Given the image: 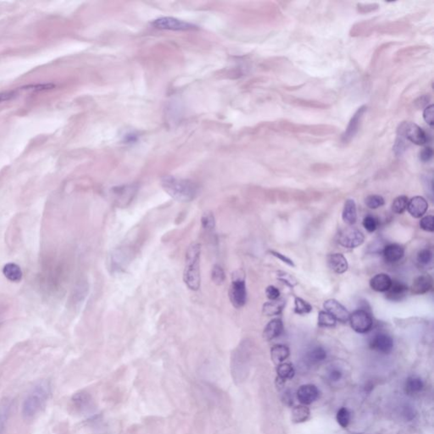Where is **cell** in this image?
Instances as JSON below:
<instances>
[{
  "label": "cell",
  "mask_w": 434,
  "mask_h": 434,
  "mask_svg": "<svg viewBox=\"0 0 434 434\" xmlns=\"http://www.w3.org/2000/svg\"><path fill=\"white\" fill-rule=\"evenodd\" d=\"M49 382L40 380L29 390L21 406V416L26 421L32 420L42 412L50 398Z\"/></svg>",
  "instance_id": "1"
},
{
  "label": "cell",
  "mask_w": 434,
  "mask_h": 434,
  "mask_svg": "<svg viewBox=\"0 0 434 434\" xmlns=\"http://www.w3.org/2000/svg\"><path fill=\"white\" fill-rule=\"evenodd\" d=\"M165 193L180 202H190L199 194V186L190 180L167 176L161 179Z\"/></svg>",
  "instance_id": "2"
},
{
  "label": "cell",
  "mask_w": 434,
  "mask_h": 434,
  "mask_svg": "<svg viewBox=\"0 0 434 434\" xmlns=\"http://www.w3.org/2000/svg\"><path fill=\"white\" fill-rule=\"evenodd\" d=\"M200 254L201 245L199 243L191 244L186 251L183 281L188 289L193 291H197L200 288Z\"/></svg>",
  "instance_id": "3"
},
{
  "label": "cell",
  "mask_w": 434,
  "mask_h": 434,
  "mask_svg": "<svg viewBox=\"0 0 434 434\" xmlns=\"http://www.w3.org/2000/svg\"><path fill=\"white\" fill-rule=\"evenodd\" d=\"M398 137L417 145H423L428 142V135L423 129L413 122H403L398 128Z\"/></svg>",
  "instance_id": "4"
},
{
  "label": "cell",
  "mask_w": 434,
  "mask_h": 434,
  "mask_svg": "<svg viewBox=\"0 0 434 434\" xmlns=\"http://www.w3.org/2000/svg\"><path fill=\"white\" fill-rule=\"evenodd\" d=\"M133 256L131 248L126 246L119 247L115 249L110 256L109 267L112 273H121L127 268Z\"/></svg>",
  "instance_id": "5"
},
{
  "label": "cell",
  "mask_w": 434,
  "mask_h": 434,
  "mask_svg": "<svg viewBox=\"0 0 434 434\" xmlns=\"http://www.w3.org/2000/svg\"><path fill=\"white\" fill-rule=\"evenodd\" d=\"M350 326L358 334H367L372 330L373 326V319L372 314L369 311L359 309L350 314Z\"/></svg>",
  "instance_id": "6"
},
{
  "label": "cell",
  "mask_w": 434,
  "mask_h": 434,
  "mask_svg": "<svg viewBox=\"0 0 434 434\" xmlns=\"http://www.w3.org/2000/svg\"><path fill=\"white\" fill-rule=\"evenodd\" d=\"M229 299L232 305L237 309L241 308L246 304V284L244 275L238 276L233 279V283L230 286Z\"/></svg>",
  "instance_id": "7"
},
{
  "label": "cell",
  "mask_w": 434,
  "mask_h": 434,
  "mask_svg": "<svg viewBox=\"0 0 434 434\" xmlns=\"http://www.w3.org/2000/svg\"><path fill=\"white\" fill-rule=\"evenodd\" d=\"M365 241L363 233L356 227H346L339 233L338 242L346 249H355Z\"/></svg>",
  "instance_id": "8"
},
{
  "label": "cell",
  "mask_w": 434,
  "mask_h": 434,
  "mask_svg": "<svg viewBox=\"0 0 434 434\" xmlns=\"http://www.w3.org/2000/svg\"><path fill=\"white\" fill-rule=\"evenodd\" d=\"M152 25L155 28L171 31H188L196 27L191 23L186 22L184 20L173 17H160L154 20L152 22Z\"/></svg>",
  "instance_id": "9"
},
{
  "label": "cell",
  "mask_w": 434,
  "mask_h": 434,
  "mask_svg": "<svg viewBox=\"0 0 434 434\" xmlns=\"http://www.w3.org/2000/svg\"><path fill=\"white\" fill-rule=\"evenodd\" d=\"M367 106L363 105V106L360 107L356 110V112L354 114L352 118L350 119L347 128L342 135L341 140L343 143H350V141L356 137V135L357 134L359 129H360V126H361V124H362L363 117H364L365 113L367 111Z\"/></svg>",
  "instance_id": "10"
},
{
  "label": "cell",
  "mask_w": 434,
  "mask_h": 434,
  "mask_svg": "<svg viewBox=\"0 0 434 434\" xmlns=\"http://www.w3.org/2000/svg\"><path fill=\"white\" fill-rule=\"evenodd\" d=\"M369 345L372 350H375L378 353L388 355L391 353L394 349V340L389 334L378 333L371 339Z\"/></svg>",
  "instance_id": "11"
},
{
  "label": "cell",
  "mask_w": 434,
  "mask_h": 434,
  "mask_svg": "<svg viewBox=\"0 0 434 434\" xmlns=\"http://www.w3.org/2000/svg\"><path fill=\"white\" fill-rule=\"evenodd\" d=\"M137 190V186L135 185L120 186L113 188V196L118 206L125 207L128 205L133 199Z\"/></svg>",
  "instance_id": "12"
},
{
  "label": "cell",
  "mask_w": 434,
  "mask_h": 434,
  "mask_svg": "<svg viewBox=\"0 0 434 434\" xmlns=\"http://www.w3.org/2000/svg\"><path fill=\"white\" fill-rule=\"evenodd\" d=\"M323 307L328 313L335 318L336 321L345 323L350 319V314L345 306L338 301V300L330 299L326 300L323 304Z\"/></svg>",
  "instance_id": "13"
},
{
  "label": "cell",
  "mask_w": 434,
  "mask_h": 434,
  "mask_svg": "<svg viewBox=\"0 0 434 434\" xmlns=\"http://www.w3.org/2000/svg\"><path fill=\"white\" fill-rule=\"evenodd\" d=\"M319 390L313 384H305L297 390V399L304 406H308L317 401Z\"/></svg>",
  "instance_id": "14"
},
{
  "label": "cell",
  "mask_w": 434,
  "mask_h": 434,
  "mask_svg": "<svg viewBox=\"0 0 434 434\" xmlns=\"http://www.w3.org/2000/svg\"><path fill=\"white\" fill-rule=\"evenodd\" d=\"M409 288L406 283H402L401 281L394 280L392 281V284L389 290L385 292V297L390 301L400 302L406 297Z\"/></svg>",
  "instance_id": "15"
},
{
  "label": "cell",
  "mask_w": 434,
  "mask_h": 434,
  "mask_svg": "<svg viewBox=\"0 0 434 434\" xmlns=\"http://www.w3.org/2000/svg\"><path fill=\"white\" fill-rule=\"evenodd\" d=\"M71 405L73 408L80 413H87L93 408V401L91 396L83 391L76 393L73 395Z\"/></svg>",
  "instance_id": "16"
},
{
  "label": "cell",
  "mask_w": 434,
  "mask_h": 434,
  "mask_svg": "<svg viewBox=\"0 0 434 434\" xmlns=\"http://www.w3.org/2000/svg\"><path fill=\"white\" fill-rule=\"evenodd\" d=\"M429 209V203L422 196H416L408 202L407 210L414 218H421L426 214Z\"/></svg>",
  "instance_id": "17"
},
{
  "label": "cell",
  "mask_w": 434,
  "mask_h": 434,
  "mask_svg": "<svg viewBox=\"0 0 434 434\" xmlns=\"http://www.w3.org/2000/svg\"><path fill=\"white\" fill-rule=\"evenodd\" d=\"M434 286V279L429 274L421 275L412 283L411 291L414 294H424L429 293Z\"/></svg>",
  "instance_id": "18"
},
{
  "label": "cell",
  "mask_w": 434,
  "mask_h": 434,
  "mask_svg": "<svg viewBox=\"0 0 434 434\" xmlns=\"http://www.w3.org/2000/svg\"><path fill=\"white\" fill-rule=\"evenodd\" d=\"M327 261L328 267L337 274H343L349 269V264L346 258L339 253L328 255Z\"/></svg>",
  "instance_id": "19"
},
{
  "label": "cell",
  "mask_w": 434,
  "mask_h": 434,
  "mask_svg": "<svg viewBox=\"0 0 434 434\" xmlns=\"http://www.w3.org/2000/svg\"><path fill=\"white\" fill-rule=\"evenodd\" d=\"M383 255L388 263H396L403 259L405 249L400 244H390L384 247Z\"/></svg>",
  "instance_id": "20"
},
{
  "label": "cell",
  "mask_w": 434,
  "mask_h": 434,
  "mask_svg": "<svg viewBox=\"0 0 434 434\" xmlns=\"http://www.w3.org/2000/svg\"><path fill=\"white\" fill-rule=\"evenodd\" d=\"M283 332V321L280 318H274L266 325L264 329L263 339L266 341H271L280 336Z\"/></svg>",
  "instance_id": "21"
},
{
  "label": "cell",
  "mask_w": 434,
  "mask_h": 434,
  "mask_svg": "<svg viewBox=\"0 0 434 434\" xmlns=\"http://www.w3.org/2000/svg\"><path fill=\"white\" fill-rule=\"evenodd\" d=\"M12 408L11 399L5 397L0 400V434H4Z\"/></svg>",
  "instance_id": "22"
},
{
  "label": "cell",
  "mask_w": 434,
  "mask_h": 434,
  "mask_svg": "<svg viewBox=\"0 0 434 434\" xmlns=\"http://www.w3.org/2000/svg\"><path fill=\"white\" fill-rule=\"evenodd\" d=\"M392 281L390 276L385 273L377 274L371 279V288L376 292H387L392 284Z\"/></svg>",
  "instance_id": "23"
},
{
  "label": "cell",
  "mask_w": 434,
  "mask_h": 434,
  "mask_svg": "<svg viewBox=\"0 0 434 434\" xmlns=\"http://www.w3.org/2000/svg\"><path fill=\"white\" fill-rule=\"evenodd\" d=\"M277 385L281 387L289 379H292L295 375L294 366L290 363H281L277 367Z\"/></svg>",
  "instance_id": "24"
},
{
  "label": "cell",
  "mask_w": 434,
  "mask_h": 434,
  "mask_svg": "<svg viewBox=\"0 0 434 434\" xmlns=\"http://www.w3.org/2000/svg\"><path fill=\"white\" fill-rule=\"evenodd\" d=\"M342 218L346 224L354 225L356 223L357 220V210L356 202L354 199H349L345 201Z\"/></svg>",
  "instance_id": "25"
},
{
  "label": "cell",
  "mask_w": 434,
  "mask_h": 434,
  "mask_svg": "<svg viewBox=\"0 0 434 434\" xmlns=\"http://www.w3.org/2000/svg\"><path fill=\"white\" fill-rule=\"evenodd\" d=\"M286 300H272L271 302H267L264 304L262 311L264 315H266L267 317H272V316H278L282 313L283 309L285 307Z\"/></svg>",
  "instance_id": "26"
},
{
  "label": "cell",
  "mask_w": 434,
  "mask_h": 434,
  "mask_svg": "<svg viewBox=\"0 0 434 434\" xmlns=\"http://www.w3.org/2000/svg\"><path fill=\"white\" fill-rule=\"evenodd\" d=\"M289 355H290V350L286 345H274L271 349V357L275 364L279 365L283 363L285 360L289 358Z\"/></svg>",
  "instance_id": "27"
},
{
  "label": "cell",
  "mask_w": 434,
  "mask_h": 434,
  "mask_svg": "<svg viewBox=\"0 0 434 434\" xmlns=\"http://www.w3.org/2000/svg\"><path fill=\"white\" fill-rule=\"evenodd\" d=\"M3 273L8 280L13 283H19L22 279V272L20 266L14 263H8L4 266Z\"/></svg>",
  "instance_id": "28"
},
{
  "label": "cell",
  "mask_w": 434,
  "mask_h": 434,
  "mask_svg": "<svg viewBox=\"0 0 434 434\" xmlns=\"http://www.w3.org/2000/svg\"><path fill=\"white\" fill-rule=\"evenodd\" d=\"M423 382L420 378L412 376L406 379L405 384V390L407 395H417L420 393L423 389Z\"/></svg>",
  "instance_id": "29"
},
{
  "label": "cell",
  "mask_w": 434,
  "mask_h": 434,
  "mask_svg": "<svg viewBox=\"0 0 434 434\" xmlns=\"http://www.w3.org/2000/svg\"><path fill=\"white\" fill-rule=\"evenodd\" d=\"M311 416V411L306 406H295L292 411V422L294 423H305Z\"/></svg>",
  "instance_id": "30"
},
{
  "label": "cell",
  "mask_w": 434,
  "mask_h": 434,
  "mask_svg": "<svg viewBox=\"0 0 434 434\" xmlns=\"http://www.w3.org/2000/svg\"><path fill=\"white\" fill-rule=\"evenodd\" d=\"M307 358L312 363L323 362L327 358V351L321 346H317L309 351Z\"/></svg>",
  "instance_id": "31"
},
{
  "label": "cell",
  "mask_w": 434,
  "mask_h": 434,
  "mask_svg": "<svg viewBox=\"0 0 434 434\" xmlns=\"http://www.w3.org/2000/svg\"><path fill=\"white\" fill-rule=\"evenodd\" d=\"M336 320L327 311H320L318 314V326L321 328H334Z\"/></svg>",
  "instance_id": "32"
},
{
  "label": "cell",
  "mask_w": 434,
  "mask_h": 434,
  "mask_svg": "<svg viewBox=\"0 0 434 434\" xmlns=\"http://www.w3.org/2000/svg\"><path fill=\"white\" fill-rule=\"evenodd\" d=\"M201 225L202 227L205 230V232L207 233L212 232L216 227V220L214 214L210 211H206L203 214L201 217Z\"/></svg>",
  "instance_id": "33"
},
{
  "label": "cell",
  "mask_w": 434,
  "mask_h": 434,
  "mask_svg": "<svg viewBox=\"0 0 434 434\" xmlns=\"http://www.w3.org/2000/svg\"><path fill=\"white\" fill-rule=\"evenodd\" d=\"M408 202H409V199H408V197L406 196V195L397 197L393 202L392 206H391L393 212H395V214H403L407 209Z\"/></svg>",
  "instance_id": "34"
},
{
  "label": "cell",
  "mask_w": 434,
  "mask_h": 434,
  "mask_svg": "<svg viewBox=\"0 0 434 434\" xmlns=\"http://www.w3.org/2000/svg\"><path fill=\"white\" fill-rule=\"evenodd\" d=\"M211 279L216 285H222L226 279V274L224 270L220 265H215L211 271Z\"/></svg>",
  "instance_id": "35"
},
{
  "label": "cell",
  "mask_w": 434,
  "mask_h": 434,
  "mask_svg": "<svg viewBox=\"0 0 434 434\" xmlns=\"http://www.w3.org/2000/svg\"><path fill=\"white\" fill-rule=\"evenodd\" d=\"M294 304H295L294 312L299 314V315H306V314H309L312 311V306L301 298H295Z\"/></svg>",
  "instance_id": "36"
},
{
  "label": "cell",
  "mask_w": 434,
  "mask_h": 434,
  "mask_svg": "<svg viewBox=\"0 0 434 434\" xmlns=\"http://www.w3.org/2000/svg\"><path fill=\"white\" fill-rule=\"evenodd\" d=\"M337 422L343 429H346L350 422V412L347 408L342 407L337 412Z\"/></svg>",
  "instance_id": "37"
},
{
  "label": "cell",
  "mask_w": 434,
  "mask_h": 434,
  "mask_svg": "<svg viewBox=\"0 0 434 434\" xmlns=\"http://www.w3.org/2000/svg\"><path fill=\"white\" fill-rule=\"evenodd\" d=\"M365 203L369 209L376 210V209H378V208L382 207L383 205H384L385 201H384L383 197L374 194V195H369V196L367 197Z\"/></svg>",
  "instance_id": "38"
},
{
  "label": "cell",
  "mask_w": 434,
  "mask_h": 434,
  "mask_svg": "<svg viewBox=\"0 0 434 434\" xmlns=\"http://www.w3.org/2000/svg\"><path fill=\"white\" fill-rule=\"evenodd\" d=\"M417 260L418 263L421 264L422 266H429V264H431L433 261V252L431 249H422L418 252Z\"/></svg>",
  "instance_id": "39"
},
{
  "label": "cell",
  "mask_w": 434,
  "mask_h": 434,
  "mask_svg": "<svg viewBox=\"0 0 434 434\" xmlns=\"http://www.w3.org/2000/svg\"><path fill=\"white\" fill-rule=\"evenodd\" d=\"M434 217L432 215L425 216L422 218L420 221V227L422 229L429 232V233H434Z\"/></svg>",
  "instance_id": "40"
},
{
  "label": "cell",
  "mask_w": 434,
  "mask_h": 434,
  "mask_svg": "<svg viewBox=\"0 0 434 434\" xmlns=\"http://www.w3.org/2000/svg\"><path fill=\"white\" fill-rule=\"evenodd\" d=\"M363 227L369 233H374L378 228V221L373 216H367L363 220Z\"/></svg>",
  "instance_id": "41"
},
{
  "label": "cell",
  "mask_w": 434,
  "mask_h": 434,
  "mask_svg": "<svg viewBox=\"0 0 434 434\" xmlns=\"http://www.w3.org/2000/svg\"><path fill=\"white\" fill-rule=\"evenodd\" d=\"M278 278L279 280L282 281L283 283H286L287 285H289L291 288H294V286L297 285L298 282L295 278L290 274H288L286 272H279L278 273Z\"/></svg>",
  "instance_id": "42"
},
{
  "label": "cell",
  "mask_w": 434,
  "mask_h": 434,
  "mask_svg": "<svg viewBox=\"0 0 434 434\" xmlns=\"http://www.w3.org/2000/svg\"><path fill=\"white\" fill-rule=\"evenodd\" d=\"M434 104H430L429 106H427L424 109L423 112V118L426 121L427 123L429 124V126H434Z\"/></svg>",
  "instance_id": "43"
},
{
  "label": "cell",
  "mask_w": 434,
  "mask_h": 434,
  "mask_svg": "<svg viewBox=\"0 0 434 434\" xmlns=\"http://www.w3.org/2000/svg\"><path fill=\"white\" fill-rule=\"evenodd\" d=\"M294 103L300 105V106L311 107V108H326L327 107L326 104H318L317 102L303 100V99H295Z\"/></svg>",
  "instance_id": "44"
},
{
  "label": "cell",
  "mask_w": 434,
  "mask_h": 434,
  "mask_svg": "<svg viewBox=\"0 0 434 434\" xmlns=\"http://www.w3.org/2000/svg\"><path fill=\"white\" fill-rule=\"evenodd\" d=\"M266 297L268 298L271 301L277 300L280 297V291L278 288L274 286H268L266 290Z\"/></svg>",
  "instance_id": "45"
},
{
  "label": "cell",
  "mask_w": 434,
  "mask_h": 434,
  "mask_svg": "<svg viewBox=\"0 0 434 434\" xmlns=\"http://www.w3.org/2000/svg\"><path fill=\"white\" fill-rule=\"evenodd\" d=\"M357 6H358L357 8H358L359 12L364 13V14L369 13V12L375 11V10L378 9V7H379V5L377 4V3H367V4L366 3H359Z\"/></svg>",
  "instance_id": "46"
},
{
  "label": "cell",
  "mask_w": 434,
  "mask_h": 434,
  "mask_svg": "<svg viewBox=\"0 0 434 434\" xmlns=\"http://www.w3.org/2000/svg\"><path fill=\"white\" fill-rule=\"evenodd\" d=\"M433 155H434V150L431 147H426L421 151L420 160L423 162H428L433 158Z\"/></svg>",
  "instance_id": "47"
},
{
  "label": "cell",
  "mask_w": 434,
  "mask_h": 434,
  "mask_svg": "<svg viewBox=\"0 0 434 434\" xmlns=\"http://www.w3.org/2000/svg\"><path fill=\"white\" fill-rule=\"evenodd\" d=\"M270 253L272 254L273 256L275 257L278 258L279 260L284 262V263L287 264V265H289V266H293L294 267L295 265H294V261H292L291 259H289V257H287L285 255H283V254H281V253L277 252V251H274V250H271Z\"/></svg>",
  "instance_id": "48"
},
{
  "label": "cell",
  "mask_w": 434,
  "mask_h": 434,
  "mask_svg": "<svg viewBox=\"0 0 434 434\" xmlns=\"http://www.w3.org/2000/svg\"><path fill=\"white\" fill-rule=\"evenodd\" d=\"M342 377H343V373H342L341 370H339L338 368H334V369H332L331 370L330 373H329V378H330L331 380L334 382H338L341 379Z\"/></svg>",
  "instance_id": "49"
},
{
  "label": "cell",
  "mask_w": 434,
  "mask_h": 434,
  "mask_svg": "<svg viewBox=\"0 0 434 434\" xmlns=\"http://www.w3.org/2000/svg\"><path fill=\"white\" fill-rule=\"evenodd\" d=\"M14 95H15V92H14V91L0 93V104L3 103L4 101L10 100L11 98H14Z\"/></svg>",
  "instance_id": "50"
}]
</instances>
